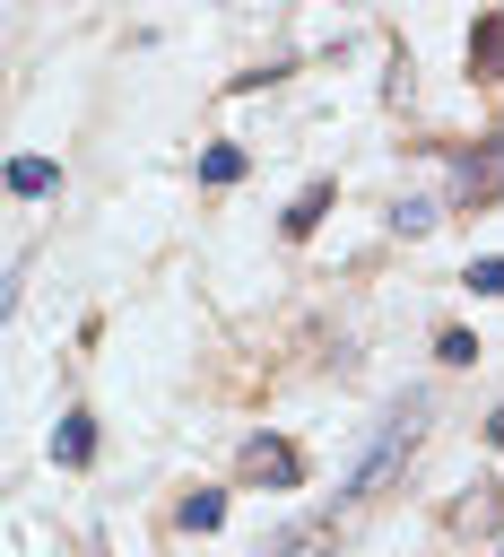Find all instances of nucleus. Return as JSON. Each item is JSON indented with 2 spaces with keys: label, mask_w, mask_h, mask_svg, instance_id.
<instances>
[{
  "label": "nucleus",
  "mask_w": 504,
  "mask_h": 557,
  "mask_svg": "<svg viewBox=\"0 0 504 557\" xmlns=\"http://www.w3.org/2000/svg\"><path fill=\"white\" fill-rule=\"evenodd\" d=\"M452 200H469V209L504 200V139H487L478 157H461V174H452Z\"/></svg>",
  "instance_id": "nucleus-2"
},
{
  "label": "nucleus",
  "mask_w": 504,
  "mask_h": 557,
  "mask_svg": "<svg viewBox=\"0 0 504 557\" xmlns=\"http://www.w3.org/2000/svg\"><path fill=\"white\" fill-rule=\"evenodd\" d=\"M452 522H461V531H495V522H504V487H487V479H478V487H469V505H461Z\"/></svg>",
  "instance_id": "nucleus-8"
},
{
  "label": "nucleus",
  "mask_w": 504,
  "mask_h": 557,
  "mask_svg": "<svg viewBox=\"0 0 504 557\" xmlns=\"http://www.w3.org/2000/svg\"><path fill=\"white\" fill-rule=\"evenodd\" d=\"M469 287H478V296H504V252H487V261H469Z\"/></svg>",
  "instance_id": "nucleus-13"
},
{
  "label": "nucleus",
  "mask_w": 504,
  "mask_h": 557,
  "mask_svg": "<svg viewBox=\"0 0 504 557\" xmlns=\"http://www.w3.org/2000/svg\"><path fill=\"white\" fill-rule=\"evenodd\" d=\"M391 226H400V235H426V226H434V200H426V191L391 200Z\"/></svg>",
  "instance_id": "nucleus-10"
},
{
  "label": "nucleus",
  "mask_w": 504,
  "mask_h": 557,
  "mask_svg": "<svg viewBox=\"0 0 504 557\" xmlns=\"http://www.w3.org/2000/svg\"><path fill=\"white\" fill-rule=\"evenodd\" d=\"M434 357H443V366H478V339H469V331H443Z\"/></svg>",
  "instance_id": "nucleus-12"
},
{
  "label": "nucleus",
  "mask_w": 504,
  "mask_h": 557,
  "mask_svg": "<svg viewBox=\"0 0 504 557\" xmlns=\"http://www.w3.org/2000/svg\"><path fill=\"white\" fill-rule=\"evenodd\" d=\"M52 183H61V165H52V157H9V191H17V200H43Z\"/></svg>",
  "instance_id": "nucleus-5"
},
{
  "label": "nucleus",
  "mask_w": 504,
  "mask_h": 557,
  "mask_svg": "<svg viewBox=\"0 0 504 557\" xmlns=\"http://www.w3.org/2000/svg\"><path fill=\"white\" fill-rule=\"evenodd\" d=\"M417 418H426V400H400V409L382 418V435H374V444L356 453V470L339 479V505H356L365 487H382V479H391V470H400V461L417 453Z\"/></svg>",
  "instance_id": "nucleus-1"
},
{
  "label": "nucleus",
  "mask_w": 504,
  "mask_h": 557,
  "mask_svg": "<svg viewBox=\"0 0 504 557\" xmlns=\"http://www.w3.org/2000/svg\"><path fill=\"white\" fill-rule=\"evenodd\" d=\"M243 479H261V487H295V479H304V461H295V444L252 435V444H243Z\"/></svg>",
  "instance_id": "nucleus-3"
},
{
  "label": "nucleus",
  "mask_w": 504,
  "mask_h": 557,
  "mask_svg": "<svg viewBox=\"0 0 504 557\" xmlns=\"http://www.w3.org/2000/svg\"><path fill=\"white\" fill-rule=\"evenodd\" d=\"M52 461H61V470H87V461H96V418H87V409H61V426H52Z\"/></svg>",
  "instance_id": "nucleus-4"
},
{
  "label": "nucleus",
  "mask_w": 504,
  "mask_h": 557,
  "mask_svg": "<svg viewBox=\"0 0 504 557\" xmlns=\"http://www.w3.org/2000/svg\"><path fill=\"white\" fill-rule=\"evenodd\" d=\"M322 209H330V183H313V191H304V200H295V209L278 218V226H287V244H304V235L322 226Z\"/></svg>",
  "instance_id": "nucleus-9"
},
{
  "label": "nucleus",
  "mask_w": 504,
  "mask_h": 557,
  "mask_svg": "<svg viewBox=\"0 0 504 557\" xmlns=\"http://www.w3.org/2000/svg\"><path fill=\"white\" fill-rule=\"evenodd\" d=\"M469 70H478V78H504V17H478V35H469Z\"/></svg>",
  "instance_id": "nucleus-6"
},
{
  "label": "nucleus",
  "mask_w": 504,
  "mask_h": 557,
  "mask_svg": "<svg viewBox=\"0 0 504 557\" xmlns=\"http://www.w3.org/2000/svg\"><path fill=\"white\" fill-rule=\"evenodd\" d=\"M487 444H495V453H504V409H495V418H487Z\"/></svg>",
  "instance_id": "nucleus-14"
},
{
  "label": "nucleus",
  "mask_w": 504,
  "mask_h": 557,
  "mask_svg": "<svg viewBox=\"0 0 504 557\" xmlns=\"http://www.w3.org/2000/svg\"><path fill=\"white\" fill-rule=\"evenodd\" d=\"M235 174H243V148H209L200 157V183H235Z\"/></svg>",
  "instance_id": "nucleus-11"
},
{
  "label": "nucleus",
  "mask_w": 504,
  "mask_h": 557,
  "mask_svg": "<svg viewBox=\"0 0 504 557\" xmlns=\"http://www.w3.org/2000/svg\"><path fill=\"white\" fill-rule=\"evenodd\" d=\"M174 522H182V531H217V522H226V496H217V487H191V496L174 505Z\"/></svg>",
  "instance_id": "nucleus-7"
}]
</instances>
